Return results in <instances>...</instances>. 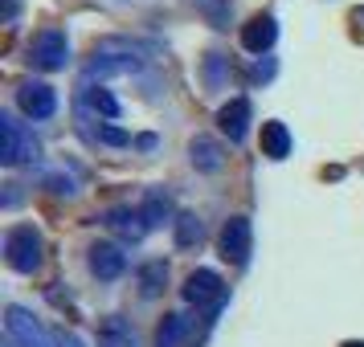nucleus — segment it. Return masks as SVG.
I'll return each mask as SVG.
<instances>
[{
    "instance_id": "nucleus-14",
    "label": "nucleus",
    "mask_w": 364,
    "mask_h": 347,
    "mask_svg": "<svg viewBox=\"0 0 364 347\" xmlns=\"http://www.w3.org/2000/svg\"><path fill=\"white\" fill-rule=\"evenodd\" d=\"M188 160H193V167H197V172H221V167H225V151H221V143H217V139L197 135V139L188 143Z\"/></svg>"
},
{
    "instance_id": "nucleus-9",
    "label": "nucleus",
    "mask_w": 364,
    "mask_h": 347,
    "mask_svg": "<svg viewBox=\"0 0 364 347\" xmlns=\"http://www.w3.org/2000/svg\"><path fill=\"white\" fill-rule=\"evenodd\" d=\"M86 265H90V274L99 282H115L123 270H127V253L119 246H111V241H99V246H90V258H86Z\"/></svg>"
},
{
    "instance_id": "nucleus-27",
    "label": "nucleus",
    "mask_w": 364,
    "mask_h": 347,
    "mask_svg": "<svg viewBox=\"0 0 364 347\" xmlns=\"http://www.w3.org/2000/svg\"><path fill=\"white\" fill-rule=\"evenodd\" d=\"M344 347H364V343H360V339H352V343H344Z\"/></svg>"
},
{
    "instance_id": "nucleus-5",
    "label": "nucleus",
    "mask_w": 364,
    "mask_h": 347,
    "mask_svg": "<svg viewBox=\"0 0 364 347\" xmlns=\"http://www.w3.org/2000/svg\"><path fill=\"white\" fill-rule=\"evenodd\" d=\"M123 74H139V57H132V50L111 53L107 45H102V50H95V57L86 62L82 82L90 86L95 78H99V82H107V78H123Z\"/></svg>"
},
{
    "instance_id": "nucleus-7",
    "label": "nucleus",
    "mask_w": 364,
    "mask_h": 347,
    "mask_svg": "<svg viewBox=\"0 0 364 347\" xmlns=\"http://www.w3.org/2000/svg\"><path fill=\"white\" fill-rule=\"evenodd\" d=\"M17 106L25 119H53V111H58V90L50 82H21Z\"/></svg>"
},
{
    "instance_id": "nucleus-18",
    "label": "nucleus",
    "mask_w": 364,
    "mask_h": 347,
    "mask_svg": "<svg viewBox=\"0 0 364 347\" xmlns=\"http://www.w3.org/2000/svg\"><path fill=\"white\" fill-rule=\"evenodd\" d=\"M172 229H176V246L188 249V246H200V237H205V225H200L197 213H181L172 221Z\"/></svg>"
},
{
    "instance_id": "nucleus-19",
    "label": "nucleus",
    "mask_w": 364,
    "mask_h": 347,
    "mask_svg": "<svg viewBox=\"0 0 364 347\" xmlns=\"http://www.w3.org/2000/svg\"><path fill=\"white\" fill-rule=\"evenodd\" d=\"M164 282H168V262H148L144 270H139V294L156 298L160 290H164Z\"/></svg>"
},
{
    "instance_id": "nucleus-21",
    "label": "nucleus",
    "mask_w": 364,
    "mask_h": 347,
    "mask_svg": "<svg viewBox=\"0 0 364 347\" xmlns=\"http://www.w3.org/2000/svg\"><path fill=\"white\" fill-rule=\"evenodd\" d=\"M225 70H230V57H221V53H209L205 57V82H209V90H221L225 86Z\"/></svg>"
},
{
    "instance_id": "nucleus-25",
    "label": "nucleus",
    "mask_w": 364,
    "mask_h": 347,
    "mask_svg": "<svg viewBox=\"0 0 364 347\" xmlns=\"http://www.w3.org/2000/svg\"><path fill=\"white\" fill-rule=\"evenodd\" d=\"M270 74H274V62H266V66L258 62V66H254V78H270Z\"/></svg>"
},
{
    "instance_id": "nucleus-15",
    "label": "nucleus",
    "mask_w": 364,
    "mask_h": 347,
    "mask_svg": "<svg viewBox=\"0 0 364 347\" xmlns=\"http://www.w3.org/2000/svg\"><path fill=\"white\" fill-rule=\"evenodd\" d=\"M262 155H270V160H287L291 155V131H287V123H279V119L262 123Z\"/></svg>"
},
{
    "instance_id": "nucleus-20",
    "label": "nucleus",
    "mask_w": 364,
    "mask_h": 347,
    "mask_svg": "<svg viewBox=\"0 0 364 347\" xmlns=\"http://www.w3.org/2000/svg\"><path fill=\"white\" fill-rule=\"evenodd\" d=\"M168 216H172V200H168L160 188H151L148 197H144V221L156 229V225H164Z\"/></svg>"
},
{
    "instance_id": "nucleus-3",
    "label": "nucleus",
    "mask_w": 364,
    "mask_h": 347,
    "mask_svg": "<svg viewBox=\"0 0 364 347\" xmlns=\"http://www.w3.org/2000/svg\"><path fill=\"white\" fill-rule=\"evenodd\" d=\"M29 62H33L37 70H66L70 37L62 33L58 25H46V29L33 37V45H29Z\"/></svg>"
},
{
    "instance_id": "nucleus-13",
    "label": "nucleus",
    "mask_w": 364,
    "mask_h": 347,
    "mask_svg": "<svg viewBox=\"0 0 364 347\" xmlns=\"http://www.w3.org/2000/svg\"><path fill=\"white\" fill-rule=\"evenodd\" d=\"M107 225H111L119 237H127V241H139V237L151 229L148 221H144V209H127V204L111 209V213H107Z\"/></svg>"
},
{
    "instance_id": "nucleus-6",
    "label": "nucleus",
    "mask_w": 364,
    "mask_h": 347,
    "mask_svg": "<svg viewBox=\"0 0 364 347\" xmlns=\"http://www.w3.org/2000/svg\"><path fill=\"white\" fill-rule=\"evenodd\" d=\"M4 323H9V339L17 347H58V339H50L46 327H41L25 307H9V319H4Z\"/></svg>"
},
{
    "instance_id": "nucleus-28",
    "label": "nucleus",
    "mask_w": 364,
    "mask_h": 347,
    "mask_svg": "<svg viewBox=\"0 0 364 347\" xmlns=\"http://www.w3.org/2000/svg\"><path fill=\"white\" fill-rule=\"evenodd\" d=\"M9 347H17V343H9Z\"/></svg>"
},
{
    "instance_id": "nucleus-16",
    "label": "nucleus",
    "mask_w": 364,
    "mask_h": 347,
    "mask_svg": "<svg viewBox=\"0 0 364 347\" xmlns=\"http://www.w3.org/2000/svg\"><path fill=\"white\" fill-rule=\"evenodd\" d=\"M99 347H139V335L127 319H107L99 331Z\"/></svg>"
},
{
    "instance_id": "nucleus-12",
    "label": "nucleus",
    "mask_w": 364,
    "mask_h": 347,
    "mask_svg": "<svg viewBox=\"0 0 364 347\" xmlns=\"http://www.w3.org/2000/svg\"><path fill=\"white\" fill-rule=\"evenodd\" d=\"M217 123H221V131L230 135V143H242L250 135V99H230L217 111Z\"/></svg>"
},
{
    "instance_id": "nucleus-26",
    "label": "nucleus",
    "mask_w": 364,
    "mask_h": 347,
    "mask_svg": "<svg viewBox=\"0 0 364 347\" xmlns=\"http://www.w3.org/2000/svg\"><path fill=\"white\" fill-rule=\"evenodd\" d=\"M17 9H21V0H4V21L17 17Z\"/></svg>"
},
{
    "instance_id": "nucleus-1",
    "label": "nucleus",
    "mask_w": 364,
    "mask_h": 347,
    "mask_svg": "<svg viewBox=\"0 0 364 347\" xmlns=\"http://www.w3.org/2000/svg\"><path fill=\"white\" fill-rule=\"evenodd\" d=\"M41 258H46V241H41V233L33 225H13L4 233V262L17 274H37Z\"/></svg>"
},
{
    "instance_id": "nucleus-22",
    "label": "nucleus",
    "mask_w": 364,
    "mask_h": 347,
    "mask_svg": "<svg viewBox=\"0 0 364 347\" xmlns=\"http://www.w3.org/2000/svg\"><path fill=\"white\" fill-rule=\"evenodd\" d=\"M197 9L213 21L217 29H225V25H230V0H197Z\"/></svg>"
},
{
    "instance_id": "nucleus-8",
    "label": "nucleus",
    "mask_w": 364,
    "mask_h": 347,
    "mask_svg": "<svg viewBox=\"0 0 364 347\" xmlns=\"http://www.w3.org/2000/svg\"><path fill=\"white\" fill-rule=\"evenodd\" d=\"M184 302H193V307L213 302V307H221V302H225L221 274H217V270H193V274L184 278Z\"/></svg>"
},
{
    "instance_id": "nucleus-4",
    "label": "nucleus",
    "mask_w": 364,
    "mask_h": 347,
    "mask_svg": "<svg viewBox=\"0 0 364 347\" xmlns=\"http://www.w3.org/2000/svg\"><path fill=\"white\" fill-rule=\"evenodd\" d=\"M217 246H221V258H225L230 265H246L250 253H254V229H250V216H230V221L221 225Z\"/></svg>"
},
{
    "instance_id": "nucleus-10",
    "label": "nucleus",
    "mask_w": 364,
    "mask_h": 347,
    "mask_svg": "<svg viewBox=\"0 0 364 347\" xmlns=\"http://www.w3.org/2000/svg\"><path fill=\"white\" fill-rule=\"evenodd\" d=\"M119 99L111 94V90H95V86H86V82H78V115L82 119H90V115H99V119H119Z\"/></svg>"
},
{
    "instance_id": "nucleus-24",
    "label": "nucleus",
    "mask_w": 364,
    "mask_h": 347,
    "mask_svg": "<svg viewBox=\"0 0 364 347\" xmlns=\"http://www.w3.org/2000/svg\"><path fill=\"white\" fill-rule=\"evenodd\" d=\"M53 339H58V347H82V339H78L74 331H58Z\"/></svg>"
},
{
    "instance_id": "nucleus-17",
    "label": "nucleus",
    "mask_w": 364,
    "mask_h": 347,
    "mask_svg": "<svg viewBox=\"0 0 364 347\" xmlns=\"http://www.w3.org/2000/svg\"><path fill=\"white\" fill-rule=\"evenodd\" d=\"M188 331H193V323H188V314H168L164 327L156 331V347H184V339H188Z\"/></svg>"
},
{
    "instance_id": "nucleus-23",
    "label": "nucleus",
    "mask_w": 364,
    "mask_h": 347,
    "mask_svg": "<svg viewBox=\"0 0 364 347\" xmlns=\"http://www.w3.org/2000/svg\"><path fill=\"white\" fill-rule=\"evenodd\" d=\"M95 139H102V143H127V131H119V127H99Z\"/></svg>"
},
{
    "instance_id": "nucleus-11",
    "label": "nucleus",
    "mask_w": 364,
    "mask_h": 347,
    "mask_svg": "<svg viewBox=\"0 0 364 347\" xmlns=\"http://www.w3.org/2000/svg\"><path fill=\"white\" fill-rule=\"evenodd\" d=\"M274 41H279V21L270 17V13H258V17H250L242 25V45L250 53H266Z\"/></svg>"
},
{
    "instance_id": "nucleus-2",
    "label": "nucleus",
    "mask_w": 364,
    "mask_h": 347,
    "mask_svg": "<svg viewBox=\"0 0 364 347\" xmlns=\"http://www.w3.org/2000/svg\"><path fill=\"white\" fill-rule=\"evenodd\" d=\"M0 131H4V148H0V164L17 167V164H29V160H37V139L33 131L21 123L17 115H0Z\"/></svg>"
}]
</instances>
